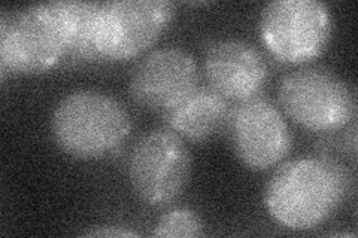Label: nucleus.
Segmentation results:
<instances>
[{
    "label": "nucleus",
    "mask_w": 358,
    "mask_h": 238,
    "mask_svg": "<svg viewBox=\"0 0 358 238\" xmlns=\"http://www.w3.org/2000/svg\"><path fill=\"white\" fill-rule=\"evenodd\" d=\"M278 98L287 117L312 133L342 130L357 117L354 89L324 67H303L284 76Z\"/></svg>",
    "instance_id": "20e7f679"
},
{
    "label": "nucleus",
    "mask_w": 358,
    "mask_h": 238,
    "mask_svg": "<svg viewBox=\"0 0 358 238\" xmlns=\"http://www.w3.org/2000/svg\"><path fill=\"white\" fill-rule=\"evenodd\" d=\"M97 2H50L26 8L0 24V64L6 72H48L67 54L99 59L93 47Z\"/></svg>",
    "instance_id": "f257e3e1"
},
{
    "label": "nucleus",
    "mask_w": 358,
    "mask_h": 238,
    "mask_svg": "<svg viewBox=\"0 0 358 238\" xmlns=\"http://www.w3.org/2000/svg\"><path fill=\"white\" fill-rule=\"evenodd\" d=\"M350 191L343 165L322 158H301L282 164L264 189L271 218L293 231L315 230L331 219Z\"/></svg>",
    "instance_id": "f03ea898"
},
{
    "label": "nucleus",
    "mask_w": 358,
    "mask_h": 238,
    "mask_svg": "<svg viewBox=\"0 0 358 238\" xmlns=\"http://www.w3.org/2000/svg\"><path fill=\"white\" fill-rule=\"evenodd\" d=\"M333 17L318 0H273L262 10L260 38L276 60L301 64L326 51Z\"/></svg>",
    "instance_id": "423d86ee"
},
{
    "label": "nucleus",
    "mask_w": 358,
    "mask_h": 238,
    "mask_svg": "<svg viewBox=\"0 0 358 238\" xmlns=\"http://www.w3.org/2000/svg\"><path fill=\"white\" fill-rule=\"evenodd\" d=\"M231 106L227 98L210 87H197L178 101L169 110L163 112L166 126L181 139L201 143L227 127Z\"/></svg>",
    "instance_id": "9b49d317"
},
{
    "label": "nucleus",
    "mask_w": 358,
    "mask_h": 238,
    "mask_svg": "<svg viewBox=\"0 0 358 238\" xmlns=\"http://www.w3.org/2000/svg\"><path fill=\"white\" fill-rule=\"evenodd\" d=\"M169 0H115L100 3L93 22V47L99 59L127 61L159 40L171 24Z\"/></svg>",
    "instance_id": "39448f33"
},
{
    "label": "nucleus",
    "mask_w": 358,
    "mask_h": 238,
    "mask_svg": "<svg viewBox=\"0 0 358 238\" xmlns=\"http://www.w3.org/2000/svg\"><path fill=\"white\" fill-rule=\"evenodd\" d=\"M83 235L85 237H102V238H129V237H139L138 232H134L127 228H120V226H99V228L85 231Z\"/></svg>",
    "instance_id": "ddd939ff"
},
{
    "label": "nucleus",
    "mask_w": 358,
    "mask_h": 238,
    "mask_svg": "<svg viewBox=\"0 0 358 238\" xmlns=\"http://www.w3.org/2000/svg\"><path fill=\"white\" fill-rule=\"evenodd\" d=\"M226 128L234 154L254 172L278 165L293 149V133L281 110L263 97L231 109Z\"/></svg>",
    "instance_id": "6e6552de"
},
{
    "label": "nucleus",
    "mask_w": 358,
    "mask_h": 238,
    "mask_svg": "<svg viewBox=\"0 0 358 238\" xmlns=\"http://www.w3.org/2000/svg\"><path fill=\"white\" fill-rule=\"evenodd\" d=\"M205 225L194 210L175 209L160 218L151 232L159 238H196L203 235Z\"/></svg>",
    "instance_id": "f8f14e48"
},
{
    "label": "nucleus",
    "mask_w": 358,
    "mask_h": 238,
    "mask_svg": "<svg viewBox=\"0 0 358 238\" xmlns=\"http://www.w3.org/2000/svg\"><path fill=\"white\" fill-rule=\"evenodd\" d=\"M127 174L141 201L155 209L169 207L184 194L189 182L192 155L173 131H150L134 143Z\"/></svg>",
    "instance_id": "0eeeda50"
},
{
    "label": "nucleus",
    "mask_w": 358,
    "mask_h": 238,
    "mask_svg": "<svg viewBox=\"0 0 358 238\" xmlns=\"http://www.w3.org/2000/svg\"><path fill=\"white\" fill-rule=\"evenodd\" d=\"M52 137L76 160H99L114 152L131 131L127 109L112 96L96 89H78L55 106Z\"/></svg>",
    "instance_id": "7ed1b4c3"
},
{
    "label": "nucleus",
    "mask_w": 358,
    "mask_h": 238,
    "mask_svg": "<svg viewBox=\"0 0 358 238\" xmlns=\"http://www.w3.org/2000/svg\"><path fill=\"white\" fill-rule=\"evenodd\" d=\"M199 66L182 48L155 50L138 63L130 76V97L145 109L166 112L199 85Z\"/></svg>",
    "instance_id": "1a4fd4ad"
},
{
    "label": "nucleus",
    "mask_w": 358,
    "mask_h": 238,
    "mask_svg": "<svg viewBox=\"0 0 358 238\" xmlns=\"http://www.w3.org/2000/svg\"><path fill=\"white\" fill-rule=\"evenodd\" d=\"M205 75L212 89L229 101L259 97L268 79V64L254 45L226 39L212 43L205 57Z\"/></svg>",
    "instance_id": "9d476101"
}]
</instances>
